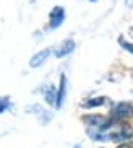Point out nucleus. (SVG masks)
<instances>
[{
	"label": "nucleus",
	"instance_id": "obj_3",
	"mask_svg": "<svg viewBox=\"0 0 133 148\" xmlns=\"http://www.w3.org/2000/svg\"><path fill=\"white\" fill-rule=\"evenodd\" d=\"M65 96H67V77L65 73L60 75V85H59V90H57V96H55V108L60 109L63 106Z\"/></svg>",
	"mask_w": 133,
	"mask_h": 148
},
{
	"label": "nucleus",
	"instance_id": "obj_6",
	"mask_svg": "<svg viewBox=\"0 0 133 148\" xmlns=\"http://www.w3.org/2000/svg\"><path fill=\"white\" fill-rule=\"evenodd\" d=\"M110 119H106L104 116L101 114H89V116H86L85 117V122L88 125H91L93 129H101L102 125H106Z\"/></svg>",
	"mask_w": 133,
	"mask_h": 148
},
{
	"label": "nucleus",
	"instance_id": "obj_11",
	"mask_svg": "<svg viewBox=\"0 0 133 148\" xmlns=\"http://www.w3.org/2000/svg\"><path fill=\"white\" fill-rule=\"evenodd\" d=\"M125 5H127L128 8H133V0H125Z\"/></svg>",
	"mask_w": 133,
	"mask_h": 148
},
{
	"label": "nucleus",
	"instance_id": "obj_8",
	"mask_svg": "<svg viewBox=\"0 0 133 148\" xmlns=\"http://www.w3.org/2000/svg\"><path fill=\"white\" fill-rule=\"evenodd\" d=\"M104 103H106V98H104V96H99V98H91V99L85 101L81 106H83V108H86V109H91V108H98V106H102Z\"/></svg>",
	"mask_w": 133,
	"mask_h": 148
},
{
	"label": "nucleus",
	"instance_id": "obj_9",
	"mask_svg": "<svg viewBox=\"0 0 133 148\" xmlns=\"http://www.w3.org/2000/svg\"><path fill=\"white\" fill-rule=\"evenodd\" d=\"M10 108V99L8 98H0V114L5 112Z\"/></svg>",
	"mask_w": 133,
	"mask_h": 148
},
{
	"label": "nucleus",
	"instance_id": "obj_1",
	"mask_svg": "<svg viewBox=\"0 0 133 148\" xmlns=\"http://www.w3.org/2000/svg\"><path fill=\"white\" fill-rule=\"evenodd\" d=\"M112 117L115 121H122V119L133 117V104L132 103H117L112 108Z\"/></svg>",
	"mask_w": 133,
	"mask_h": 148
},
{
	"label": "nucleus",
	"instance_id": "obj_10",
	"mask_svg": "<svg viewBox=\"0 0 133 148\" xmlns=\"http://www.w3.org/2000/svg\"><path fill=\"white\" fill-rule=\"evenodd\" d=\"M119 42H120V46H122V47L125 49V51H128L130 54H133V44H132V42H128V41L122 39V38H120V39H119Z\"/></svg>",
	"mask_w": 133,
	"mask_h": 148
},
{
	"label": "nucleus",
	"instance_id": "obj_14",
	"mask_svg": "<svg viewBox=\"0 0 133 148\" xmlns=\"http://www.w3.org/2000/svg\"><path fill=\"white\" fill-rule=\"evenodd\" d=\"M31 2H36V0H31Z\"/></svg>",
	"mask_w": 133,
	"mask_h": 148
},
{
	"label": "nucleus",
	"instance_id": "obj_7",
	"mask_svg": "<svg viewBox=\"0 0 133 148\" xmlns=\"http://www.w3.org/2000/svg\"><path fill=\"white\" fill-rule=\"evenodd\" d=\"M55 96H57V90L54 85H47V86L44 88V99H46V103L50 106H55Z\"/></svg>",
	"mask_w": 133,
	"mask_h": 148
},
{
	"label": "nucleus",
	"instance_id": "obj_2",
	"mask_svg": "<svg viewBox=\"0 0 133 148\" xmlns=\"http://www.w3.org/2000/svg\"><path fill=\"white\" fill-rule=\"evenodd\" d=\"M63 20H65V8L57 5V7H54L50 10V13H49V28L50 29H57L63 23Z\"/></svg>",
	"mask_w": 133,
	"mask_h": 148
},
{
	"label": "nucleus",
	"instance_id": "obj_5",
	"mask_svg": "<svg viewBox=\"0 0 133 148\" xmlns=\"http://www.w3.org/2000/svg\"><path fill=\"white\" fill-rule=\"evenodd\" d=\"M75 51V41L73 39H65L63 42L57 47V51L54 54H55V57H59V59H62V57H67L70 56V54Z\"/></svg>",
	"mask_w": 133,
	"mask_h": 148
},
{
	"label": "nucleus",
	"instance_id": "obj_12",
	"mask_svg": "<svg viewBox=\"0 0 133 148\" xmlns=\"http://www.w3.org/2000/svg\"><path fill=\"white\" fill-rule=\"evenodd\" d=\"M117 148H132V147H130L128 143H120V145H119Z\"/></svg>",
	"mask_w": 133,
	"mask_h": 148
},
{
	"label": "nucleus",
	"instance_id": "obj_4",
	"mask_svg": "<svg viewBox=\"0 0 133 148\" xmlns=\"http://www.w3.org/2000/svg\"><path fill=\"white\" fill-rule=\"evenodd\" d=\"M49 56H50V49H42V51L36 52L34 56L29 59V67L31 69H38V67H41L44 62L49 59Z\"/></svg>",
	"mask_w": 133,
	"mask_h": 148
},
{
	"label": "nucleus",
	"instance_id": "obj_13",
	"mask_svg": "<svg viewBox=\"0 0 133 148\" xmlns=\"http://www.w3.org/2000/svg\"><path fill=\"white\" fill-rule=\"evenodd\" d=\"M89 2H98V0H89Z\"/></svg>",
	"mask_w": 133,
	"mask_h": 148
}]
</instances>
